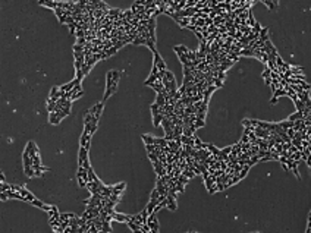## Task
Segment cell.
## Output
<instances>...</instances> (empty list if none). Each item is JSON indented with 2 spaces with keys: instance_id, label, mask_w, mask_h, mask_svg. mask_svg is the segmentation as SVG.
Masks as SVG:
<instances>
[{
  "instance_id": "1",
  "label": "cell",
  "mask_w": 311,
  "mask_h": 233,
  "mask_svg": "<svg viewBox=\"0 0 311 233\" xmlns=\"http://www.w3.org/2000/svg\"><path fill=\"white\" fill-rule=\"evenodd\" d=\"M119 79H121V70H109L107 72V75H106V92L103 95V101L104 103L110 98L112 94L116 92Z\"/></svg>"
},
{
  "instance_id": "2",
  "label": "cell",
  "mask_w": 311,
  "mask_h": 233,
  "mask_svg": "<svg viewBox=\"0 0 311 233\" xmlns=\"http://www.w3.org/2000/svg\"><path fill=\"white\" fill-rule=\"evenodd\" d=\"M153 56H154L153 65H156V66L159 67V72H160V73L166 72V70H167V67H166V65H165V62H163V59H162V56L159 54V51H157V50H156V51H153Z\"/></svg>"
},
{
  "instance_id": "3",
  "label": "cell",
  "mask_w": 311,
  "mask_h": 233,
  "mask_svg": "<svg viewBox=\"0 0 311 233\" xmlns=\"http://www.w3.org/2000/svg\"><path fill=\"white\" fill-rule=\"evenodd\" d=\"M147 224L151 227V233H157L159 230H160V227H159V222H157V219H156V213H153V214H150V216H148V219H147Z\"/></svg>"
},
{
  "instance_id": "4",
  "label": "cell",
  "mask_w": 311,
  "mask_h": 233,
  "mask_svg": "<svg viewBox=\"0 0 311 233\" xmlns=\"http://www.w3.org/2000/svg\"><path fill=\"white\" fill-rule=\"evenodd\" d=\"M68 94H69V98H71L72 101L77 100V98H79V97L84 94V91H82V85H81V84H78L77 87H75L74 89H71Z\"/></svg>"
},
{
  "instance_id": "5",
  "label": "cell",
  "mask_w": 311,
  "mask_h": 233,
  "mask_svg": "<svg viewBox=\"0 0 311 233\" xmlns=\"http://www.w3.org/2000/svg\"><path fill=\"white\" fill-rule=\"evenodd\" d=\"M91 136L93 135H90L88 132H82V135H81V138H79V144H81V147H85L87 150H90V142H91Z\"/></svg>"
},
{
  "instance_id": "6",
  "label": "cell",
  "mask_w": 311,
  "mask_h": 233,
  "mask_svg": "<svg viewBox=\"0 0 311 233\" xmlns=\"http://www.w3.org/2000/svg\"><path fill=\"white\" fill-rule=\"evenodd\" d=\"M30 204H33L34 207H37V208H41V210H44V211H50L52 208H53V207H55V205H49V204H44L43 201L37 200V198H35L34 201H31Z\"/></svg>"
},
{
  "instance_id": "7",
  "label": "cell",
  "mask_w": 311,
  "mask_h": 233,
  "mask_svg": "<svg viewBox=\"0 0 311 233\" xmlns=\"http://www.w3.org/2000/svg\"><path fill=\"white\" fill-rule=\"evenodd\" d=\"M112 219L113 220H116V222H121V223H128L129 220H131V216H126V214H121V213H113V214H110Z\"/></svg>"
},
{
  "instance_id": "8",
  "label": "cell",
  "mask_w": 311,
  "mask_h": 233,
  "mask_svg": "<svg viewBox=\"0 0 311 233\" xmlns=\"http://www.w3.org/2000/svg\"><path fill=\"white\" fill-rule=\"evenodd\" d=\"M88 158V150L85 147L79 148V154H78V166H82V163Z\"/></svg>"
},
{
  "instance_id": "9",
  "label": "cell",
  "mask_w": 311,
  "mask_h": 233,
  "mask_svg": "<svg viewBox=\"0 0 311 233\" xmlns=\"http://www.w3.org/2000/svg\"><path fill=\"white\" fill-rule=\"evenodd\" d=\"M166 201H167V207L166 208H169L170 211H176V208H178V205H176V198L175 197H172L170 194L166 197Z\"/></svg>"
},
{
  "instance_id": "10",
  "label": "cell",
  "mask_w": 311,
  "mask_h": 233,
  "mask_svg": "<svg viewBox=\"0 0 311 233\" xmlns=\"http://www.w3.org/2000/svg\"><path fill=\"white\" fill-rule=\"evenodd\" d=\"M25 150L28 151V154L31 155V158H33L34 155H37V154H38V147H37V145L34 144L33 141H30V142L27 144V147H25Z\"/></svg>"
},
{
  "instance_id": "11",
  "label": "cell",
  "mask_w": 311,
  "mask_h": 233,
  "mask_svg": "<svg viewBox=\"0 0 311 233\" xmlns=\"http://www.w3.org/2000/svg\"><path fill=\"white\" fill-rule=\"evenodd\" d=\"M60 120H62V117H60L59 111H52V113H49V122L52 123V125H59Z\"/></svg>"
},
{
  "instance_id": "12",
  "label": "cell",
  "mask_w": 311,
  "mask_h": 233,
  "mask_svg": "<svg viewBox=\"0 0 311 233\" xmlns=\"http://www.w3.org/2000/svg\"><path fill=\"white\" fill-rule=\"evenodd\" d=\"M294 104H295V107H297V110L298 111H302L305 107H307V104H305V101L300 100V98H297V100L294 101Z\"/></svg>"
},
{
  "instance_id": "13",
  "label": "cell",
  "mask_w": 311,
  "mask_h": 233,
  "mask_svg": "<svg viewBox=\"0 0 311 233\" xmlns=\"http://www.w3.org/2000/svg\"><path fill=\"white\" fill-rule=\"evenodd\" d=\"M300 119H302L304 120V117H302V111H295L294 114H291L288 117V120H292V122H295V120H300Z\"/></svg>"
},
{
  "instance_id": "14",
  "label": "cell",
  "mask_w": 311,
  "mask_h": 233,
  "mask_svg": "<svg viewBox=\"0 0 311 233\" xmlns=\"http://www.w3.org/2000/svg\"><path fill=\"white\" fill-rule=\"evenodd\" d=\"M126 224H128V227H129L132 232H141V226H140V224H137L135 222H132V220H131V222H128Z\"/></svg>"
},
{
  "instance_id": "15",
  "label": "cell",
  "mask_w": 311,
  "mask_h": 233,
  "mask_svg": "<svg viewBox=\"0 0 311 233\" xmlns=\"http://www.w3.org/2000/svg\"><path fill=\"white\" fill-rule=\"evenodd\" d=\"M143 141L145 144H154L156 136H153V135H143Z\"/></svg>"
},
{
  "instance_id": "16",
  "label": "cell",
  "mask_w": 311,
  "mask_h": 233,
  "mask_svg": "<svg viewBox=\"0 0 311 233\" xmlns=\"http://www.w3.org/2000/svg\"><path fill=\"white\" fill-rule=\"evenodd\" d=\"M2 192H8V191H12V185L11 183H5V182H2V189H0Z\"/></svg>"
},
{
  "instance_id": "17",
  "label": "cell",
  "mask_w": 311,
  "mask_h": 233,
  "mask_svg": "<svg viewBox=\"0 0 311 233\" xmlns=\"http://www.w3.org/2000/svg\"><path fill=\"white\" fill-rule=\"evenodd\" d=\"M160 198V192L157 191V188L153 189V192H151V197H150V200H159Z\"/></svg>"
},
{
  "instance_id": "18",
  "label": "cell",
  "mask_w": 311,
  "mask_h": 233,
  "mask_svg": "<svg viewBox=\"0 0 311 233\" xmlns=\"http://www.w3.org/2000/svg\"><path fill=\"white\" fill-rule=\"evenodd\" d=\"M241 142H242V144H245V142H250V138H248V135H247V133H242Z\"/></svg>"
},
{
  "instance_id": "19",
  "label": "cell",
  "mask_w": 311,
  "mask_h": 233,
  "mask_svg": "<svg viewBox=\"0 0 311 233\" xmlns=\"http://www.w3.org/2000/svg\"><path fill=\"white\" fill-rule=\"evenodd\" d=\"M82 167H85V169H90V167H91V166H90V160H88V158L82 163Z\"/></svg>"
},
{
  "instance_id": "20",
  "label": "cell",
  "mask_w": 311,
  "mask_h": 233,
  "mask_svg": "<svg viewBox=\"0 0 311 233\" xmlns=\"http://www.w3.org/2000/svg\"><path fill=\"white\" fill-rule=\"evenodd\" d=\"M305 104H307V107H308V109L311 110V98H308V100L305 101Z\"/></svg>"
},
{
  "instance_id": "21",
  "label": "cell",
  "mask_w": 311,
  "mask_h": 233,
  "mask_svg": "<svg viewBox=\"0 0 311 233\" xmlns=\"http://www.w3.org/2000/svg\"><path fill=\"white\" fill-rule=\"evenodd\" d=\"M0 180H2V182H5V175H3V173L0 175Z\"/></svg>"
},
{
  "instance_id": "22",
  "label": "cell",
  "mask_w": 311,
  "mask_h": 233,
  "mask_svg": "<svg viewBox=\"0 0 311 233\" xmlns=\"http://www.w3.org/2000/svg\"><path fill=\"white\" fill-rule=\"evenodd\" d=\"M272 2H273V3H275V6L278 8V5H279V0H272Z\"/></svg>"
}]
</instances>
